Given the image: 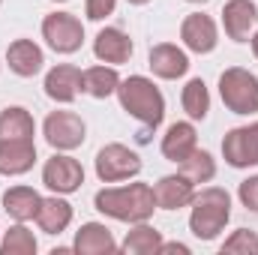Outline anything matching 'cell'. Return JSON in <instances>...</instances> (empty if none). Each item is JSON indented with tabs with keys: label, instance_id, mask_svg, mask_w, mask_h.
Wrapping results in <instances>:
<instances>
[{
	"label": "cell",
	"instance_id": "12",
	"mask_svg": "<svg viewBox=\"0 0 258 255\" xmlns=\"http://www.w3.org/2000/svg\"><path fill=\"white\" fill-rule=\"evenodd\" d=\"M147 66L156 78L162 81H177L189 72V54L183 48H177L174 42H159L150 48L147 54Z\"/></svg>",
	"mask_w": 258,
	"mask_h": 255
},
{
	"label": "cell",
	"instance_id": "36",
	"mask_svg": "<svg viewBox=\"0 0 258 255\" xmlns=\"http://www.w3.org/2000/svg\"><path fill=\"white\" fill-rule=\"evenodd\" d=\"M0 3H3V0H0Z\"/></svg>",
	"mask_w": 258,
	"mask_h": 255
},
{
	"label": "cell",
	"instance_id": "32",
	"mask_svg": "<svg viewBox=\"0 0 258 255\" xmlns=\"http://www.w3.org/2000/svg\"><path fill=\"white\" fill-rule=\"evenodd\" d=\"M249 42H252V54H255V57H258V30H255V33H252V39H249Z\"/></svg>",
	"mask_w": 258,
	"mask_h": 255
},
{
	"label": "cell",
	"instance_id": "33",
	"mask_svg": "<svg viewBox=\"0 0 258 255\" xmlns=\"http://www.w3.org/2000/svg\"><path fill=\"white\" fill-rule=\"evenodd\" d=\"M126 3H132V6H144V3H150V0H126Z\"/></svg>",
	"mask_w": 258,
	"mask_h": 255
},
{
	"label": "cell",
	"instance_id": "1",
	"mask_svg": "<svg viewBox=\"0 0 258 255\" xmlns=\"http://www.w3.org/2000/svg\"><path fill=\"white\" fill-rule=\"evenodd\" d=\"M93 204L102 216L117 219V222H150L156 210V195L150 183H126V186H105L93 195Z\"/></svg>",
	"mask_w": 258,
	"mask_h": 255
},
{
	"label": "cell",
	"instance_id": "24",
	"mask_svg": "<svg viewBox=\"0 0 258 255\" xmlns=\"http://www.w3.org/2000/svg\"><path fill=\"white\" fill-rule=\"evenodd\" d=\"M162 246V231H156L153 225L147 222H135L132 231H126L123 243H120V252L126 255H153L159 252Z\"/></svg>",
	"mask_w": 258,
	"mask_h": 255
},
{
	"label": "cell",
	"instance_id": "20",
	"mask_svg": "<svg viewBox=\"0 0 258 255\" xmlns=\"http://www.w3.org/2000/svg\"><path fill=\"white\" fill-rule=\"evenodd\" d=\"M69 222H72V204L66 201L63 195H48V198H42V204H39V210H36V225H39V231H45V234H60L69 228Z\"/></svg>",
	"mask_w": 258,
	"mask_h": 255
},
{
	"label": "cell",
	"instance_id": "11",
	"mask_svg": "<svg viewBox=\"0 0 258 255\" xmlns=\"http://www.w3.org/2000/svg\"><path fill=\"white\" fill-rule=\"evenodd\" d=\"M222 27L228 39L249 42L258 30V6L252 0H228L222 6Z\"/></svg>",
	"mask_w": 258,
	"mask_h": 255
},
{
	"label": "cell",
	"instance_id": "17",
	"mask_svg": "<svg viewBox=\"0 0 258 255\" xmlns=\"http://www.w3.org/2000/svg\"><path fill=\"white\" fill-rule=\"evenodd\" d=\"M93 54H96L99 63L120 66L132 57V39L120 27H102L93 39Z\"/></svg>",
	"mask_w": 258,
	"mask_h": 255
},
{
	"label": "cell",
	"instance_id": "25",
	"mask_svg": "<svg viewBox=\"0 0 258 255\" xmlns=\"http://www.w3.org/2000/svg\"><path fill=\"white\" fill-rule=\"evenodd\" d=\"M180 105L186 111L189 120H204L210 111V90L204 84V78H189L183 93H180Z\"/></svg>",
	"mask_w": 258,
	"mask_h": 255
},
{
	"label": "cell",
	"instance_id": "3",
	"mask_svg": "<svg viewBox=\"0 0 258 255\" xmlns=\"http://www.w3.org/2000/svg\"><path fill=\"white\" fill-rule=\"evenodd\" d=\"M189 207H192L189 210V231L198 240H216L231 219V195L222 186L195 189Z\"/></svg>",
	"mask_w": 258,
	"mask_h": 255
},
{
	"label": "cell",
	"instance_id": "21",
	"mask_svg": "<svg viewBox=\"0 0 258 255\" xmlns=\"http://www.w3.org/2000/svg\"><path fill=\"white\" fill-rule=\"evenodd\" d=\"M117 84H120V75L111 63H99L90 66L81 72V93L93 96V99H108L117 93Z\"/></svg>",
	"mask_w": 258,
	"mask_h": 255
},
{
	"label": "cell",
	"instance_id": "8",
	"mask_svg": "<svg viewBox=\"0 0 258 255\" xmlns=\"http://www.w3.org/2000/svg\"><path fill=\"white\" fill-rule=\"evenodd\" d=\"M42 135H45V141L54 150H66L69 153V150L84 144L87 126H84V120L75 111H51L45 117V123H42Z\"/></svg>",
	"mask_w": 258,
	"mask_h": 255
},
{
	"label": "cell",
	"instance_id": "34",
	"mask_svg": "<svg viewBox=\"0 0 258 255\" xmlns=\"http://www.w3.org/2000/svg\"><path fill=\"white\" fill-rule=\"evenodd\" d=\"M189 3H207V0H189Z\"/></svg>",
	"mask_w": 258,
	"mask_h": 255
},
{
	"label": "cell",
	"instance_id": "23",
	"mask_svg": "<svg viewBox=\"0 0 258 255\" xmlns=\"http://www.w3.org/2000/svg\"><path fill=\"white\" fill-rule=\"evenodd\" d=\"M36 120L27 108L21 105H6L0 111V138H18V141H33Z\"/></svg>",
	"mask_w": 258,
	"mask_h": 255
},
{
	"label": "cell",
	"instance_id": "28",
	"mask_svg": "<svg viewBox=\"0 0 258 255\" xmlns=\"http://www.w3.org/2000/svg\"><path fill=\"white\" fill-rule=\"evenodd\" d=\"M225 252H240V255H258V234L249 228H237L231 231V237H225L222 255Z\"/></svg>",
	"mask_w": 258,
	"mask_h": 255
},
{
	"label": "cell",
	"instance_id": "7",
	"mask_svg": "<svg viewBox=\"0 0 258 255\" xmlns=\"http://www.w3.org/2000/svg\"><path fill=\"white\" fill-rule=\"evenodd\" d=\"M42 183L45 189L57 192V195H72L84 183V168L66 150H54V156H48L42 165Z\"/></svg>",
	"mask_w": 258,
	"mask_h": 255
},
{
	"label": "cell",
	"instance_id": "14",
	"mask_svg": "<svg viewBox=\"0 0 258 255\" xmlns=\"http://www.w3.org/2000/svg\"><path fill=\"white\" fill-rule=\"evenodd\" d=\"M195 186L186 174H165L159 177V183L153 186V195H156V207L159 210H180V207H189L195 198Z\"/></svg>",
	"mask_w": 258,
	"mask_h": 255
},
{
	"label": "cell",
	"instance_id": "29",
	"mask_svg": "<svg viewBox=\"0 0 258 255\" xmlns=\"http://www.w3.org/2000/svg\"><path fill=\"white\" fill-rule=\"evenodd\" d=\"M237 198H240V204H243L246 210L258 213V174L246 177V180H240V186H237Z\"/></svg>",
	"mask_w": 258,
	"mask_h": 255
},
{
	"label": "cell",
	"instance_id": "2",
	"mask_svg": "<svg viewBox=\"0 0 258 255\" xmlns=\"http://www.w3.org/2000/svg\"><path fill=\"white\" fill-rule=\"evenodd\" d=\"M117 99H120V108L126 111L129 117L141 120L147 129H156L162 123V117H165V96H162V90L147 75L120 78Z\"/></svg>",
	"mask_w": 258,
	"mask_h": 255
},
{
	"label": "cell",
	"instance_id": "13",
	"mask_svg": "<svg viewBox=\"0 0 258 255\" xmlns=\"http://www.w3.org/2000/svg\"><path fill=\"white\" fill-rule=\"evenodd\" d=\"M33 165H36V141L0 138V174L3 177L27 174Z\"/></svg>",
	"mask_w": 258,
	"mask_h": 255
},
{
	"label": "cell",
	"instance_id": "16",
	"mask_svg": "<svg viewBox=\"0 0 258 255\" xmlns=\"http://www.w3.org/2000/svg\"><path fill=\"white\" fill-rule=\"evenodd\" d=\"M72 249L78 255H108V252H117L120 243L114 240V234H111L108 225H102V222H84L75 231Z\"/></svg>",
	"mask_w": 258,
	"mask_h": 255
},
{
	"label": "cell",
	"instance_id": "4",
	"mask_svg": "<svg viewBox=\"0 0 258 255\" xmlns=\"http://www.w3.org/2000/svg\"><path fill=\"white\" fill-rule=\"evenodd\" d=\"M219 96L231 114H258V75L243 66H228L219 75Z\"/></svg>",
	"mask_w": 258,
	"mask_h": 255
},
{
	"label": "cell",
	"instance_id": "6",
	"mask_svg": "<svg viewBox=\"0 0 258 255\" xmlns=\"http://www.w3.org/2000/svg\"><path fill=\"white\" fill-rule=\"evenodd\" d=\"M42 39L57 54H75L84 45V24L72 12H51L42 18Z\"/></svg>",
	"mask_w": 258,
	"mask_h": 255
},
{
	"label": "cell",
	"instance_id": "31",
	"mask_svg": "<svg viewBox=\"0 0 258 255\" xmlns=\"http://www.w3.org/2000/svg\"><path fill=\"white\" fill-rule=\"evenodd\" d=\"M159 252H180V255H189L192 249H189L186 243H165V240H162V246H159Z\"/></svg>",
	"mask_w": 258,
	"mask_h": 255
},
{
	"label": "cell",
	"instance_id": "27",
	"mask_svg": "<svg viewBox=\"0 0 258 255\" xmlns=\"http://www.w3.org/2000/svg\"><path fill=\"white\" fill-rule=\"evenodd\" d=\"M36 252V237L24 222H15L9 231H3L0 255H33Z\"/></svg>",
	"mask_w": 258,
	"mask_h": 255
},
{
	"label": "cell",
	"instance_id": "26",
	"mask_svg": "<svg viewBox=\"0 0 258 255\" xmlns=\"http://www.w3.org/2000/svg\"><path fill=\"white\" fill-rule=\"evenodd\" d=\"M180 174H186L195 186L210 183V180L216 177V159H213L207 150H198V147H195L192 153L180 162Z\"/></svg>",
	"mask_w": 258,
	"mask_h": 255
},
{
	"label": "cell",
	"instance_id": "5",
	"mask_svg": "<svg viewBox=\"0 0 258 255\" xmlns=\"http://www.w3.org/2000/svg\"><path fill=\"white\" fill-rule=\"evenodd\" d=\"M141 174V156L126 144H105L96 153V177L102 183H120Z\"/></svg>",
	"mask_w": 258,
	"mask_h": 255
},
{
	"label": "cell",
	"instance_id": "9",
	"mask_svg": "<svg viewBox=\"0 0 258 255\" xmlns=\"http://www.w3.org/2000/svg\"><path fill=\"white\" fill-rule=\"evenodd\" d=\"M222 156L231 168H252L258 165V120L249 126H237L225 132Z\"/></svg>",
	"mask_w": 258,
	"mask_h": 255
},
{
	"label": "cell",
	"instance_id": "18",
	"mask_svg": "<svg viewBox=\"0 0 258 255\" xmlns=\"http://www.w3.org/2000/svg\"><path fill=\"white\" fill-rule=\"evenodd\" d=\"M198 147V132H195V123L192 120H177L165 129L162 135V156L168 162H183L189 153Z\"/></svg>",
	"mask_w": 258,
	"mask_h": 255
},
{
	"label": "cell",
	"instance_id": "15",
	"mask_svg": "<svg viewBox=\"0 0 258 255\" xmlns=\"http://www.w3.org/2000/svg\"><path fill=\"white\" fill-rule=\"evenodd\" d=\"M81 93V69L72 63H57L48 69L45 75V96L60 102V105H69L75 102V96Z\"/></svg>",
	"mask_w": 258,
	"mask_h": 255
},
{
	"label": "cell",
	"instance_id": "10",
	"mask_svg": "<svg viewBox=\"0 0 258 255\" xmlns=\"http://www.w3.org/2000/svg\"><path fill=\"white\" fill-rule=\"evenodd\" d=\"M180 39L192 54H210L219 45V27L210 15L204 12H189L180 21Z\"/></svg>",
	"mask_w": 258,
	"mask_h": 255
},
{
	"label": "cell",
	"instance_id": "35",
	"mask_svg": "<svg viewBox=\"0 0 258 255\" xmlns=\"http://www.w3.org/2000/svg\"><path fill=\"white\" fill-rule=\"evenodd\" d=\"M54 3H63V0H54Z\"/></svg>",
	"mask_w": 258,
	"mask_h": 255
},
{
	"label": "cell",
	"instance_id": "22",
	"mask_svg": "<svg viewBox=\"0 0 258 255\" xmlns=\"http://www.w3.org/2000/svg\"><path fill=\"white\" fill-rule=\"evenodd\" d=\"M42 204V195L33 186H9L3 192V210L15 219V222H30L36 219V210Z\"/></svg>",
	"mask_w": 258,
	"mask_h": 255
},
{
	"label": "cell",
	"instance_id": "30",
	"mask_svg": "<svg viewBox=\"0 0 258 255\" xmlns=\"http://www.w3.org/2000/svg\"><path fill=\"white\" fill-rule=\"evenodd\" d=\"M114 9H117V0H87V3H84V12H87L90 21H102V18H108Z\"/></svg>",
	"mask_w": 258,
	"mask_h": 255
},
{
	"label": "cell",
	"instance_id": "19",
	"mask_svg": "<svg viewBox=\"0 0 258 255\" xmlns=\"http://www.w3.org/2000/svg\"><path fill=\"white\" fill-rule=\"evenodd\" d=\"M6 63H9V69H12L15 75L33 78L36 72H42L45 54H42V48H39L33 39H15V42H9V48H6Z\"/></svg>",
	"mask_w": 258,
	"mask_h": 255
}]
</instances>
